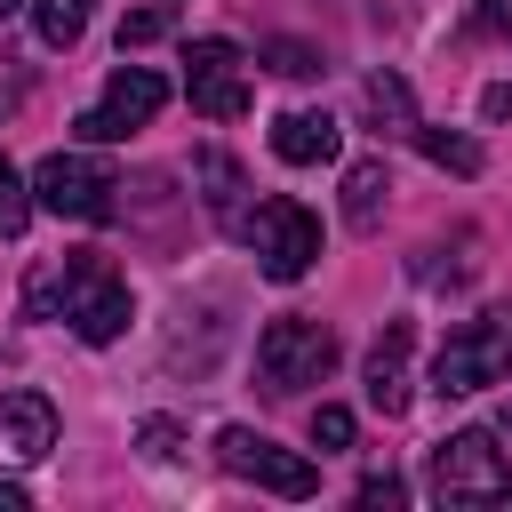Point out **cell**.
<instances>
[{"label": "cell", "instance_id": "13", "mask_svg": "<svg viewBox=\"0 0 512 512\" xmlns=\"http://www.w3.org/2000/svg\"><path fill=\"white\" fill-rule=\"evenodd\" d=\"M360 120H368L376 136H416V96H408V80H400V72H368V80H360Z\"/></svg>", "mask_w": 512, "mask_h": 512}, {"label": "cell", "instance_id": "18", "mask_svg": "<svg viewBox=\"0 0 512 512\" xmlns=\"http://www.w3.org/2000/svg\"><path fill=\"white\" fill-rule=\"evenodd\" d=\"M168 24H176V0H152V8H128V16H120V56H128V48H152V40L168 32Z\"/></svg>", "mask_w": 512, "mask_h": 512}, {"label": "cell", "instance_id": "24", "mask_svg": "<svg viewBox=\"0 0 512 512\" xmlns=\"http://www.w3.org/2000/svg\"><path fill=\"white\" fill-rule=\"evenodd\" d=\"M480 112H488V120H512V80H496V88L480 96Z\"/></svg>", "mask_w": 512, "mask_h": 512}, {"label": "cell", "instance_id": "10", "mask_svg": "<svg viewBox=\"0 0 512 512\" xmlns=\"http://www.w3.org/2000/svg\"><path fill=\"white\" fill-rule=\"evenodd\" d=\"M48 448H56L48 392H0V464H40Z\"/></svg>", "mask_w": 512, "mask_h": 512}, {"label": "cell", "instance_id": "17", "mask_svg": "<svg viewBox=\"0 0 512 512\" xmlns=\"http://www.w3.org/2000/svg\"><path fill=\"white\" fill-rule=\"evenodd\" d=\"M88 8H96V0H32V32H40L48 48H72V40L88 32Z\"/></svg>", "mask_w": 512, "mask_h": 512}, {"label": "cell", "instance_id": "9", "mask_svg": "<svg viewBox=\"0 0 512 512\" xmlns=\"http://www.w3.org/2000/svg\"><path fill=\"white\" fill-rule=\"evenodd\" d=\"M184 88H192V112H208V120H240V112H248L240 48H232V40H192V48H184Z\"/></svg>", "mask_w": 512, "mask_h": 512}, {"label": "cell", "instance_id": "21", "mask_svg": "<svg viewBox=\"0 0 512 512\" xmlns=\"http://www.w3.org/2000/svg\"><path fill=\"white\" fill-rule=\"evenodd\" d=\"M312 448H352V408L320 400V408H312Z\"/></svg>", "mask_w": 512, "mask_h": 512}, {"label": "cell", "instance_id": "11", "mask_svg": "<svg viewBox=\"0 0 512 512\" xmlns=\"http://www.w3.org/2000/svg\"><path fill=\"white\" fill-rule=\"evenodd\" d=\"M408 344H416L408 320H384V336L368 344V408L376 416H408Z\"/></svg>", "mask_w": 512, "mask_h": 512}, {"label": "cell", "instance_id": "16", "mask_svg": "<svg viewBox=\"0 0 512 512\" xmlns=\"http://www.w3.org/2000/svg\"><path fill=\"white\" fill-rule=\"evenodd\" d=\"M200 184H208V208H216L232 232H248V216H240V168H232L224 152H200Z\"/></svg>", "mask_w": 512, "mask_h": 512}, {"label": "cell", "instance_id": "23", "mask_svg": "<svg viewBox=\"0 0 512 512\" xmlns=\"http://www.w3.org/2000/svg\"><path fill=\"white\" fill-rule=\"evenodd\" d=\"M400 496H408V488H400L392 472H368V480H360V504H368V512H392Z\"/></svg>", "mask_w": 512, "mask_h": 512}, {"label": "cell", "instance_id": "14", "mask_svg": "<svg viewBox=\"0 0 512 512\" xmlns=\"http://www.w3.org/2000/svg\"><path fill=\"white\" fill-rule=\"evenodd\" d=\"M384 192H392V176H384V160H352L344 168V224H376L384 216Z\"/></svg>", "mask_w": 512, "mask_h": 512}, {"label": "cell", "instance_id": "8", "mask_svg": "<svg viewBox=\"0 0 512 512\" xmlns=\"http://www.w3.org/2000/svg\"><path fill=\"white\" fill-rule=\"evenodd\" d=\"M160 104H168V80H160V72H144V64H120V72L104 80V104H88V112H80V136H88V144H120V136H128V128H144Z\"/></svg>", "mask_w": 512, "mask_h": 512}, {"label": "cell", "instance_id": "6", "mask_svg": "<svg viewBox=\"0 0 512 512\" xmlns=\"http://www.w3.org/2000/svg\"><path fill=\"white\" fill-rule=\"evenodd\" d=\"M248 248H256L264 280H304L312 256H320V216H312L304 200H264V208L248 216Z\"/></svg>", "mask_w": 512, "mask_h": 512}, {"label": "cell", "instance_id": "15", "mask_svg": "<svg viewBox=\"0 0 512 512\" xmlns=\"http://www.w3.org/2000/svg\"><path fill=\"white\" fill-rule=\"evenodd\" d=\"M416 152L432 168H448V176H480V144L464 128H416Z\"/></svg>", "mask_w": 512, "mask_h": 512}, {"label": "cell", "instance_id": "2", "mask_svg": "<svg viewBox=\"0 0 512 512\" xmlns=\"http://www.w3.org/2000/svg\"><path fill=\"white\" fill-rule=\"evenodd\" d=\"M432 496L440 504H504L512 496V456L496 448V432H448L432 448Z\"/></svg>", "mask_w": 512, "mask_h": 512}, {"label": "cell", "instance_id": "20", "mask_svg": "<svg viewBox=\"0 0 512 512\" xmlns=\"http://www.w3.org/2000/svg\"><path fill=\"white\" fill-rule=\"evenodd\" d=\"M24 216H32V184L0 160V232H24Z\"/></svg>", "mask_w": 512, "mask_h": 512}, {"label": "cell", "instance_id": "12", "mask_svg": "<svg viewBox=\"0 0 512 512\" xmlns=\"http://www.w3.org/2000/svg\"><path fill=\"white\" fill-rule=\"evenodd\" d=\"M272 152H280L288 168H320V160L344 152V128H336L328 112H280V120H272Z\"/></svg>", "mask_w": 512, "mask_h": 512}, {"label": "cell", "instance_id": "1", "mask_svg": "<svg viewBox=\"0 0 512 512\" xmlns=\"http://www.w3.org/2000/svg\"><path fill=\"white\" fill-rule=\"evenodd\" d=\"M24 304H32V320H56V312H64L80 344H112V336L128 328V280H120L96 248H72L64 264H48Z\"/></svg>", "mask_w": 512, "mask_h": 512}, {"label": "cell", "instance_id": "25", "mask_svg": "<svg viewBox=\"0 0 512 512\" xmlns=\"http://www.w3.org/2000/svg\"><path fill=\"white\" fill-rule=\"evenodd\" d=\"M480 24H496V32H512V0H480Z\"/></svg>", "mask_w": 512, "mask_h": 512}, {"label": "cell", "instance_id": "3", "mask_svg": "<svg viewBox=\"0 0 512 512\" xmlns=\"http://www.w3.org/2000/svg\"><path fill=\"white\" fill-rule=\"evenodd\" d=\"M504 376H512V312L464 320V328L440 344V360H432V392H440V400L480 392V384H504Z\"/></svg>", "mask_w": 512, "mask_h": 512}, {"label": "cell", "instance_id": "4", "mask_svg": "<svg viewBox=\"0 0 512 512\" xmlns=\"http://www.w3.org/2000/svg\"><path fill=\"white\" fill-rule=\"evenodd\" d=\"M336 368V336L320 328V320H304V312H288V320H272L264 336H256V376H264V392H304V384H320Z\"/></svg>", "mask_w": 512, "mask_h": 512}, {"label": "cell", "instance_id": "22", "mask_svg": "<svg viewBox=\"0 0 512 512\" xmlns=\"http://www.w3.org/2000/svg\"><path fill=\"white\" fill-rule=\"evenodd\" d=\"M264 56H272V72H288V80H304V72H320V56H312L304 40H272Z\"/></svg>", "mask_w": 512, "mask_h": 512}, {"label": "cell", "instance_id": "19", "mask_svg": "<svg viewBox=\"0 0 512 512\" xmlns=\"http://www.w3.org/2000/svg\"><path fill=\"white\" fill-rule=\"evenodd\" d=\"M136 448H144V464H176V456H184V432H176L168 416H144V424H136Z\"/></svg>", "mask_w": 512, "mask_h": 512}, {"label": "cell", "instance_id": "5", "mask_svg": "<svg viewBox=\"0 0 512 512\" xmlns=\"http://www.w3.org/2000/svg\"><path fill=\"white\" fill-rule=\"evenodd\" d=\"M112 168L104 160H88V152H48L40 168H32V200L48 208V216H72V224H104L112 216Z\"/></svg>", "mask_w": 512, "mask_h": 512}, {"label": "cell", "instance_id": "27", "mask_svg": "<svg viewBox=\"0 0 512 512\" xmlns=\"http://www.w3.org/2000/svg\"><path fill=\"white\" fill-rule=\"evenodd\" d=\"M16 8H24V0H0V16H16Z\"/></svg>", "mask_w": 512, "mask_h": 512}, {"label": "cell", "instance_id": "26", "mask_svg": "<svg viewBox=\"0 0 512 512\" xmlns=\"http://www.w3.org/2000/svg\"><path fill=\"white\" fill-rule=\"evenodd\" d=\"M0 512H24V488H0Z\"/></svg>", "mask_w": 512, "mask_h": 512}, {"label": "cell", "instance_id": "7", "mask_svg": "<svg viewBox=\"0 0 512 512\" xmlns=\"http://www.w3.org/2000/svg\"><path fill=\"white\" fill-rule=\"evenodd\" d=\"M216 464H224L232 480L272 488V496H312V488H320V472H312L304 456L272 448V440H264V432H248V424H224V432H216Z\"/></svg>", "mask_w": 512, "mask_h": 512}]
</instances>
